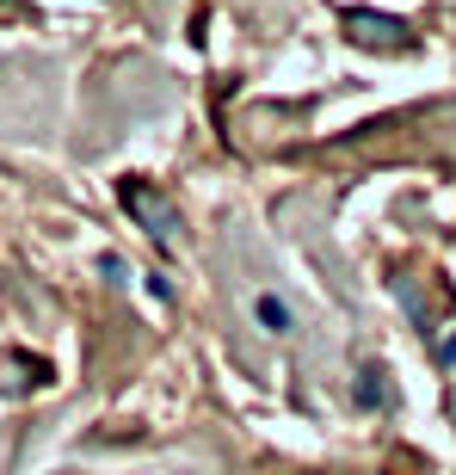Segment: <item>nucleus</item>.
<instances>
[{
  "mask_svg": "<svg viewBox=\"0 0 456 475\" xmlns=\"http://www.w3.org/2000/svg\"><path fill=\"white\" fill-rule=\"evenodd\" d=\"M142 290H148V297H161V303H173V284H167L161 272H148V278H142Z\"/></svg>",
  "mask_w": 456,
  "mask_h": 475,
  "instance_id": "3",
  "label": "nucleus"
},
{
  "mask_svg": "<svg viewBox=\"0 0 456 475\" xmlns=\"http://www.w3.org/2000/svg\"><path fill=\"white\" fill-rule=\"evenodd\" d=\"M253 309H259V321H265V334H284V328H290V309H284V297H271V290H259V303H253Z\"/></svg>",
  "mask_w": 456,
  "mask_h": 475,
  "instance_id": "1",
  "label": "nucleus"
},
{
  "mask_svg": "<svg viewBox=\"0 0 456 475\" xmlns=\"http://www.w3.org/2000/svg\"><path fill=\"white\" fill-rule=\"evenodd\" d=\"M358 401H364V408H382V401H389V383H382V364H364V383H358Z\"/></svg>",
  "mask_w": 456,
  "mask_h": 475,
  "instance_id": "2",
  "label": "nucleus"
}]
</instances>
